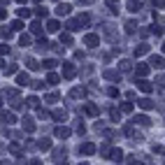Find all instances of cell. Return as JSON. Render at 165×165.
Returning <instances> with one entry per match:
<instances>
[{
	"label": "cell",
	"mask_w": 165,
	"mask_h": 165,
	"mask_svg": "<svg viewBox=\"0 0 165 165\" xmlns=\"http://www.w3.org/2000/svg\"><path fill=\"white\" fill-rule=\"evenodd\" d=\"M68 9H70L68 5H61V7H58V14H68Z\"/></svg>",
	"instance_id": "1"
}]
</instances>
